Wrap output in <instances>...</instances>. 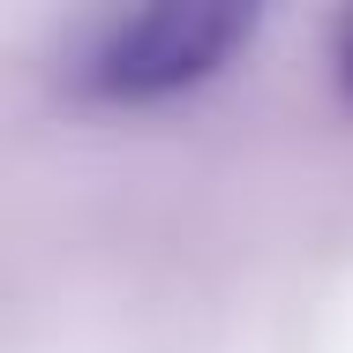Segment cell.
Listing matches in <instances>:
<instances>
[{
  "label": "cell",
  "instance_id": "2",
  "mask_svg": "<svg viewBox=\"0 0 353 353\" xmlns=\"http://www.w3.org/2000/svg\"><path fill=\"white\" fill-rule=\"evenodd\" d=\"M331 75H339V90L353 98V8L331 23Z\"/></svg>",
  "mask_w": 353,
  "mask_h": 353
},
{
  "label": "cell",
  "instance_id": "1",
  "mask_svg": "<svg viewBox=\"0 0 353 353\" xmlns=\"http://www.w3.org/2000/svg\"><path fill=\"white\" fill-rule=\"evenodd\" d=\"M256 38V8L233 0H150L113 23L75 53V90L98 105H158L173 90L211 83L241 46Z\"/></svg>",
  "mask_w": 353,
  "mask_h": 353
}]
</instances>
